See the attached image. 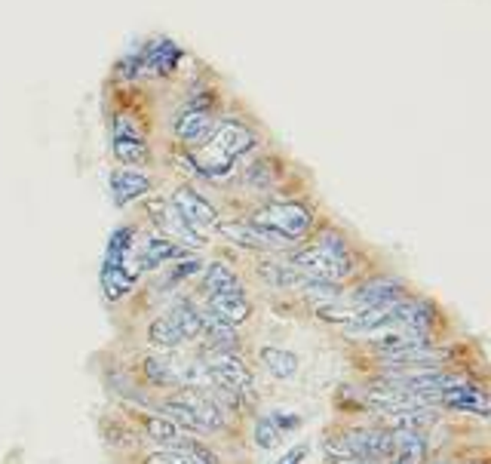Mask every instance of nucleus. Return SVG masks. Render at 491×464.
Wrapping results in <instances>:
<instances>
[{
    "instance_id": "nucleus-9",
    "label": "nucleus",
    "mask_w": 491,
    "mask_h": 464,
    "mask_svg": "<svg viewBox=\"0 0 491 464\" xmlns=\"http://www.w3.org/2000/svg\"><path fill=\"white\" fill-rule=\"evenodd\" d=\"M206 311L209 314H215L222 323L240 329L252 320L256 314V305H252V299L246 295V290L240 292H218V295H209L206 299Z\"/></svg>"
},
{
    "instance_id": "nucleus-7",
    "label": "nucleus",
    "mask_w": 491,
    "mask_h": 464,
    "mask_svg": "<svg viewBox=\"0 0 491 464\" xmlns=\"http://www.w3.org/2000/svg\"><path fill=\"white\" fill-rule=\"evenodd\" d=\"M123 418L145 437L148 443L157 446H179L184 437V430H179L169 418H163L160 412H148V409H123Z\"/></svg>"
},
{
    "instance_id": "nucleus-4",
    "label": "nucleus",
    "mask_w": 491,
    "mask_h": 464,
    "mask_svg": "<svg viewBox=\"0 0 491 464\" xmlns=\"http://www.w3.org/2000/svg\"><path fill=\"white\" fill-rule=\"evenodd\" d=\"M203 363H206V373L218 391L240 396L252 394V369L236 351H213L203 357Z\"/></svg>"
},
{
    "instance_id": "nucleus-21",
    "label": "nucleus",
    "mask_w": 491,
    "mask_h": 464,
    "mask_svg": "<svg viewBox=\"0 0 491 464\" xmlns=\"http://www.w3.org/2000/svg\"><path fill=\"white\" fill-rule=\"evenodd\" d=\"M222 231V237H227L231 243L243 249H258V252H267V249H283L279 243H274L270 237H265L261 231H256L249 222H231V225H222L218 227Z\"/></svg>"
},
{
    "instance_id": "nucleus-18",
    "label": "nucleus",
    "mask_w": 491,
    "mask_h": 464,
    "mask_svg": "<svg viewBox=\"0 0 491 464\" xmlns=\"http://www.w3.org/2000/svg\"><path fill=\"white\" fill-rule=\"evenodd\" d=\"M200 342H206V353L213 351H236V344H240V332H236L234 326L222 323L215 314H209L206 308H203V335Z\"/></svg>"
},
{
    "instance_id": "nucleus-11",
    "label": "nucleus",
    "mask_w": 491,
    "mask_h": 464,
    "mask_svg": "<svg viewBox=\"0 0 491 464\" xmlns=\"http://www.w3.org/2000/svg\"><path fill=\"white\" fill-rule=\"evenodd\" d=\"M213 130H215V121H213V114H209L206 108H188V111H182L179 117H175V123H172L175 139L184 142L191 151L206 145V139L213 136Z\"/></svg>"
},
{
    "instance_id": "nucleus-27",
    "label": "nucleus",
    "mask_w": 491,
    "mask_h": 464,
    "mask_svg": "<svg viewBox=\"0 0 491 464\" xmlns=\"http://www.w3.org/2000/svg\"><path fill=\"white\" fill-rule=\"evenodd\" d=\"M304 455H308V449H304V446H298V449H295V452H289V455H286L283 461H277V464H298V461L304 459Z\"/></svg>"
},
{
    "instance_id": "nucleus-16",
    "label": "nucleus",
    "mask_w": 491,
    "mask_h": 464,
    "mask_svg": "<svg viewBox=\"0 0 491 464\" xmlns=\"http://www.w3.org/2000/svg\"><path fill=\"white\" fill-rule=\"evenodd\" d=\"M258 360H261V366H265V373L270 378H279V382H289V378L298 375V369H301L298 353L277 348V344H265V348L258 351Z\"/></svg>"
},
{
    "instance_id": "nucleus-10",
    "label": "nucleus",
    "mask_w": 491,
    "mask_h": 464,
    "mask_svg": "<svg viewBox=\"0 0 491 464\" xmlns=\"http://www.w3.org/2000/svg\"><path fill=\"white\" fill-rule=\"evenodd\" d=\"M436 409H448V412H467V416H479L488 418V394L486 385H467V387H454V391H445L439 400L434 403Z\"/></svg>"
},
{
    "instance_id": "nucleus-13",
    "label": "nucleus",
    "mask_w": 491,
    "mask_h": 464,
    "mask_svg": "<svg viewBox=\"0 0 491 464\" xmlns=\"http://www.w3.org/2000/svg\"><path fill=\"white\" fill-rule=\"evenodd\" d=\"M139 378L151 387H163V391H182L179 385V363L157 357V353H141L139 366H132Z\"/></svg>"
},
{
    "instance_id": "nucleus-23",
    "label": "nucleus",
    "mask_w": 491,
    "mask_h": 464,
    "mask_svg": "<svg viewBox=\"0 0 491 464\" xmlns=\"http://www.w3.org/2000/svg\"><path fill=\"white\" fill-rule=\"evenodd\" d=\"M135 464H197L188 452L175 446H160V449H141L135 455Z\"/></svg>"
},
{
    "instance_id": "nucleus-20",
    "label": "nucleus",
    "mask_w": 491,
    "mask_h": 464,
    "mask_svg": "<svg viewBox=\"0 0 491 464\" xmlns=\"http://www.w3.org/2000/svg\"><path fill=\"white\" fill-rule=\"evenodd\" d=\"M243 280L227 261H213L203 268V295H218V292H240Z\"/></svg>"
},
{
    "instance_id": "nucleus-28",
    "label": "nucleus",
    "mask_w": 491,
    "mask_h": 464,
    "mask_svg": "<svg viewBox=\"0 0 491 464\" xmlns=\"http://www.w3.org/2000/svg\"><path fill=\"white\" fill-rule=\"evenodd\" d=\"M326 464H381V461H362V459H326Z\"/></svg>"
},
{
    "instance_id": "nucleus-22",
    "label": "nucleus",
    "mask_w": 491,
    "mask_h": 464,
    "mask_svg": "<svg viewBox=\"0 0 491 464\" xmlns=\"http://www.w3.org/2000/svg\"><path fill=\"white\" fill-rule=\"evenodd\" d=\"M145 339H148L151 348H157V351H179L184 344L179 326L172 323V317L169 314H160V317L151 320L148 329H145Z\"/></svg>"
},
{
    "instance_id": "nucleus-3",
    "label": "nucleus",
    "mask_w": 491,
    "mask_h": 464,
    "mask_svg": "<svg viewBox=\"0 0 491 464\" xmlns=\"http://www.w3.org/2000/svg\"><path fill=\"white\" fill-rule=\"evenodd\" d=\"M243 222H249L256 231L279 243V247H292L295 240H304L310 234L313 213L304 204H267Z\"/></svg>"
},
{
    "instance_id": "nucleus-26",
    "label": "nucleus",
    "mask_w": 491,
    "mask_h": 464,
    "mask_svg": "<svg viewBox=\"0 0 491 464\" xmlns=\"http://www.w3.org/2000/svg\"><path fill=\"white\" fill-rule=\"evenodd\" d=\"M256 440H258L261 449H274V446L283 440V434H279V427L274 425V418L270 416H261L256 421Z\"/></svg>"
},
{
    "instance_id": "nucleus-8",
    "label": "nucleus",
    "mask_w": 491,
    "mask_h": 464,
    "mask_svg": "<svg viewBox=\"0 0 491 464\" xmlns=\"http://www.w3.org/2000/svg\"><path fill=\"white\" fill-rule=\"evenodd\" d=\"M114 157L126 166H141L151 160V148L139 126H132L130 117H117L114 123Z\"/></svg>"
},
{
    "instance_id": "nucleus-25",
    "label": "nucleus",
    "mask_w": 491,
    "mask_h": 464,
    "mask_svg": "<svg viewBox=\"0 0 491 464\" xmlns=\"http://www.w3.org/2000/svg\"><path fill=\"white\" fill-rule=\"evenodd\" d=\"M175 449L188 452L191 459L197 461V464H225V461H222V455H218L215 449H209L206 443H203V440H197V437H191V434L184 437V440H182L179 446H175Z\"/></svg>"
},
{
    "instance_id": "nucleus-14",
    "label": "nucleus",
    "mask_w": 491,
    "mask_h": 464,
    "mask_svg": "<svg viewBox=\"0 0 491 464\" xmlns=\"http://www.w3.org/2000/svg\"><path fill=\"white\" fill-rule=\"evenodd\" d=\"M179 258H184V247L169 237H151L132 252V261L135 268H139V274L157 271L160 265H169V261H179Z\"/></svg>"
},
{
    "instance_id": "nucleus-6",
    "label": "nucleus",
    "mask_w": 491,
    "mask_h": 464,
    "mask_svg": "<svg viewBox=\"0 0 491 464\" xmlns=\"http://www.w3.org/2000/svg\"><path fill=\"white\" fill-rule=\"evenodd\" d=\"M172 209L179 213V218L193 231H213L218 227V209L209 204L203 194H197L193 188H175L172 194Z\"/></svg>"
},
{
    "instance_id": "nucleus-2",
    "label": "nucleus",
    "mask_w": 491,
    "mask_h": 464,
    "mask_svg": "<svg viewBox=\"0 0 491 464\" xmlns=\"http://www.w3.org/2000/svg\"><path fill=\"white\" fill-rule=\"evenodd\" d=\"M256 145V132L246 130L243 123L225 121L213 130V136L206 139V145L191 151V163L197 166L193 173L209 175V179H222L234 170V160L243 157L246 151Z\"/></svg>"
},
{
    "instance_id": "nucleus-17",
    "label": "nucleus",
    "mask_w": 491,
    "mask_h": 464,
    "mask_svg": "<svg viewBox=\"0 0 491 464\" xmlns=\"http://www.w3.org/2000/svg\"><path fill=\"white\" fill-rule=\"evenodd\" d=\"M151 191V179L139 170H114L111 173V194H114V204H132V200L145 197Z\"/></svg>"
},
{
    "instance_id": "nucleus-19",
    "label": "nucleus",
    "mask_w": 491,
    "mask_h": 464,
    "mask_svg": "<svg viewBox=\"0 0 491 464\" xmlns=\"http://www.w3.org/2000/svg\"><path fill=\"white\" fill-rule=\"evenodd\" d=\"M166 314L172 317L175 326H179L184 342H200V335H203V308L197 305V301H193V299H179L172 308L166 311Z\"/></svg>"
},
{
    "instance_id": "nucleus-15",
    "label": "nucleus",
    "mask_w": 491,
    "mask_h": 464,
    "mask_svg": "<svg viewBox=\"0 0 491 464\" xmlns=\"http://www.w3.org/2000/svg\"><path fill=\"white\" fill-rule=\"evenodd\" d=\"M179 62V47L172 40H160V44H151L145 53L135 58V74H169Z\"/></svg>"
},
{
    "instance_id": "nucleus-24",
    "label": "nucleus",
    "mask_w": 491,
    "mask_h": 464,
    "mask_svg": "<svg viewBox=\"0 0 491 464\" xmlns=\"http://www.w3.org/2000/svg\"><path fill=\"white\" fill-rule=\"evenodd\" d=\"M200 271H203L200 258H179V261H175V268H169V271H166L160 290H172V286H179L182 280H188V277H197Z\"/></svg>"
},
{
    "instance_id": "nucleus-1",
    "label": "nucleus",
    "mask_w": 491,
    "mask_h": 464,
    "mask_svg": "<svg viewBox=\"0 0 491 464\" xmlns=\"http://www.w3.org/2000/svg\"><path fill=\"white\" fill-rule=\"evenodd\" d=\"M289 265L295 271L317 277V280H326V283H335V286L350 283L353 277L360 274V261L350 252V243L338 231H326L319 234L310 247L295 249L289 256Z\"/></svg>"
},
{
    "instance_id": "nucleus-5",
    "label": "nucleus",
    "mask_w": 491,
    "mask_h": 464,
    "mask_svg": "<svg viewBox=\"0 0 491 464\" xmlns=\"http://www.w3.org/2000/svg\"><path fill=\"white\" fill-rule=\"evenodd\" d=\"M405 295H409V286L396 274H371L347 292V305L362 311V308L387 305V301H400Z\"/></svg>"
},
{
    "instance_id": "nucleus-12",
    "label": "nucleus",
    "mask_w": 491,
    "mask_h": 464,
    "mask_svg": "<svg viewBox=\"0 0 491 464\" xmlns=\"http://www.w3.org/2000/svg\"><path fill=\"white\" fill-rule=\"evenodd\" d=\"M135 277H139V268H135V261H101V271H99V280H101V292H105V299L117 305V301H123L126 295L132 292L135 286Z\"/></svg>"
}]
</instances>
